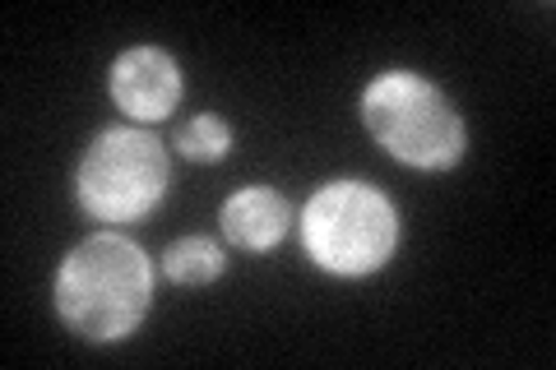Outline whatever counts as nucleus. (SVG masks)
Wrapping results in <instances>:
<instances>
[{"mask_svg": "<svg viewBox=\"0 0 556 370\" xmlns=\"http://www.w3.org/2000/svg\"><path fill=\"white\" fill-rule=\"evenodd\" d=\"M172 157L167 144L149 130L108 126L79 157L75 200L93 222H139L167 200Z\"/></svg>", "mask_w": 556, "mask_h": 370, "instance_id": "obj_4", "label": "nucleus"}, {"mask_svg": "<svg viewBox=\"0 0 556 370\" xmlns=\"http://www.w3.org/2000/svg\"><path fill=\"white\" fill-rule=\"evenodd\" d=\"M223 237H228L237 251L247 255H269L278 241L288 237L292 227V208L288 200L278 195V190L269 186H241L237 195H228V204H223Z\"/></svg>", "mask_w": 556, "mask_h": 370, "instance_id": "obj_6", "label": "nucleus"}, {"mask_svg": "<svg viewBox=\"0 0 556 370\" xmlns=\"http://www.w3.org/2000/svg\"><path fill=\"white\" fill-rule=\"evenodd\" d=\"M223 269H228L223 245L208 237H181V241H172L163 255V278L177 288H208L223 278Z\"/></svg>", "mask_w": 556, "mask_h": 370, "instance_id": "obj_7", "label": "nucleus"}, {"mask_svg": "<svg viewBox=\"0 0 556 370\" xmlns=\"http://www.w3.org/2000/svg\"><path fill=\"white\" fill-rule=\"evenodd\" d=\"M172 149L190 157V163H223L232 153V126L214 112H200L172 130Z\"/></svg>", "mask_w": 556, "mask_h": 370, "instance_id": "obj_8", "label": "nucleus"}, {"mask_svg": "<svg viewBox=\"0 0 556 370\" xmlns=\"http://www.w3.org/2000/svg\"><path fill=\"white\" fill-rule=\"evenodd\" d=\"M51 306L79 343H126L153 306V264L130 237L93 232L61 259Z\"/></svg>", "mask_w": 556, "mask_h": 370, "instance_id": "obj_1", "label": "nucleus"}, {"mask_svg": "<svg viewBox=\"0 0 556 370\" xmlns=\"http://www.w3.org/2000/svg\"><path fill=\"white\" fill-rule=\"evenodd\" d=\"M108 88H112V102L130 120H167L172 112L181 107V65L172 51L163 47H130L121 51L112 61V75H108Z\"/></svg>", "mask_w": 556, "mask_h": 370, "instance_id": "obj_5", "label": "nucleus"}, {"mask_svg": "<svg viewBox=\"0 0 556 370\" xmlns=\"http://www.w3.org/2000/svg\"><path fill=\"white\" fill-rule=\"evenodd\" d=\"M306 259L329 278H367L399 251V208L367 181H329L302 208Z\"/></svg>", "mask_w": 556, "mask_h": 370, "instance_id": "obj_3", "label": "nucleus"}, {"mask_svg": "<svg viewBox=\"0 0 556 370\" xmlns=\"http://www.w3.org/2000/svg\"><path fill=\"white\" fill-rule=\"evenodd\" d=\"M362 126L394 163L413 171H450L468 153L459 107L417 69H386L362 88Z\"/></svg>", "mask_w": 556, "mask_h": 370, "instance_id": "obj_2", "label": "nucleus"}]
</instances>
